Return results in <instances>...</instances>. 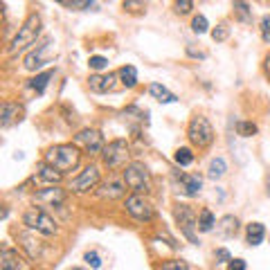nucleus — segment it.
I'll list each match as a JSON object with an SVG mask.
<instances>
[{
	"mask_svg": "<svg viewBox=\"0 0 270 270\" xmlns=\"http://www.w3.org/2000/svg\"><path fill=\"white\" fill-rule=\"evenodd\" d=\"M81 153L77 144H57V147H50L48 153H45V162L52 164L54 169H59L61 174H68L79 167Z\"/></svg>",
	"mask_w": 270,
	"mask_h": 270,
	"instance_id": "1",
	"label": "nucleus"
},
{
	"mask_svg": "<svg viewBox=\"0 0 270 270\" xmlns=\"http://www.w3.org/2000/svg\"><path fill=\"white\" fill-rule=\"evenodd\" d=\"M41 27H43L41 16H38L36 11H32V14L25 18L23 27L18 30V34L11 38L7 52H9V54H16V52H21V50H25L27 45H32V43L38 38V34H41Z\"/></svg>",
	"mask_w": 270,
	"mask_h": 270,
	"instance_id": "2",
	"label": "nucleus"
},
{
	"mask_svg": "<svg viewBox=\"0 0 270 270\" xmlns=\"http://www.w3.org/2000/svg\"><path fill=\"white\" fill-rule=\"evenodd\" d=\"M23 225H25L30 232H38V234H45V237L57 234V221H54L48 212H43L41 207H30V210L23 214Z\"/></svg>",
	"mask_w": 270,
	"mask_h": 270,
	"instance_id": "3",
	"label": "nucleus"
},
{
	"mask_svg": "<svg viewBox=\"0 0 270 270\" xmlns=\"http://www.w3.org/2000/svg\"><path fill=\"white\" fill-rule=\"evenodd\" d=\"M128 158H131V149H128L126 140H113L101 151V160H104V164H106L108 169H122V167H126Z\"/></svg>",
	"mask_w": 270,
	"mask_h": 270,
	"instance_id": "4",
	"label": "nucleus"
},
{
	"mask_svg": "<svg viewBox=\"0 0 270 270\" xmlns=\"http://www.w3.org/2000/svg\"><path fill=\"white\" fill-rule=\"evenodd\" d=\"M187 135H189L191 144H196L198 149H207L214 142V128H212V124L207 122V117H203V115L191 117Z\"/></svg>",
	"mask_w": 270,
	"mask_h": 270,
	"instance_id": "5",
	"label": "nucleus"
},
{
	"mask_svg": "<svg viewBox=\"0 0 270 270\" xmlns=\"http://www.w3.org/2000/svg\"><path fill=\"white\" fill-rule=\"evenodd\" d=\"M124 180H126L128 189H133L135 194H142V191L151 189V174H149V169L142 162L126 164V169H124Z\"/></svg>",
	"mask_w": 270,
	"mask_h": 270,
	"instance_id": "6",
	"label": "nucleus"
},
{
	"mask_svg": "<svg viewBox=\"0 0 270 270\" xmlns=\"http://www.w3.org/2000/svg\"><path fill=\"white\" fill-rule=\"evenodd\" d=\"M99 185V167L97 164H88L79 176H74L72 182H70V189L77 191V194H86L90 189H97Z\"/></svg>",
	"mask_w": 270,
	"mask_h": 270,
	"instance_id": "7",
	"label": "nucleus"
},
{
	"mask_svg": "<svg viewBox=\"0 0 270 270\" xmlns=\"http://www.w3.org/2000/svg\"><path fill=\"white\" fill-rule=\"evenodd\" d=\"M74 144L81 147L90 155L104 151V138H101V133L97 128H84V131H79L74 135Z\"/></svg>",
	"mask_w": 270,
	"mask_h": 270,
	"instance_id": "8",
	"label": "nucleus"
},
{
	"mask_svg": "<svg viewBox=\"0 0 270 270\" xmlns=\"http://www.w3.org/2000/svg\"><path fill=\"white\" fill-rule=\"evenodd\" d=\"M174 216H176V223L180 225V230H182V234L189 239L191 243H198L196 234H194V230H198V225H196L198 221H196V214L191 212V207L178 205V207L174 210Z\"/></svg>",
	"mask_w": 270,
	"mask_h": 270,
	"instance_id": "9",
	"label": "nucleus"
},
{
	"mask_svg": "<svg viewBox=\"0 0 270 270\" xmlns=\"http://www.w3.org/2000/svg\"><path fill=\"white\" fill-rule=\"evenodd\" d=\"M126 212L131 214L135 221H151L153 218V205L142 196V194H133L126 198Z\"/></svg>",
	"mask_w": 270,
	"mask_h": 270,
	"instance_id": "10",
	"label": "nucleus"
},
{
	"mask_svg": "<svg viewBox=\"0 0 270 270\" xmlns=\"http://www.w3.org/2000/svg\"><path fill=\"white\" fill-rule=\"evenodd\" d=\"M52 50H54V43L52 41H45L43 45H38V50L27 54L25 59V70L34 72V70H41L43 65L52 63Z\"/></svg>",
	"mask_w": 270,
	"mask_h": 270,
	"instance_id": "11",
	"label": "nucleus"
},
{
	"mask_svg": "<svg viewBox=\"0 0 270 270\" xmlns=\"http://www.w3.org/2000/svg\"><path fill=\"white\" fill-rule=\"evenodd\" d=\"M126 180H120V178H108L104 182L97 185V196L104 198V201H117V198H122L126 194Z\"/></svg>",
	"mask_w": 270,
	"mask_h": 270,
	"instance_id": "12",
	"label": "nucleus"
},
{
	"mask_svg": "<svg viewBox=\"0 0 270 270\" xmlns=\"http://www.w3.org/2000/svg\"><path fill=\"white\" fill-rule=\"evenodd\" d=\"M0 270H32V268H30V264L23 259L16 250L5 245L2 252H0Z\"/></svg>",
	"mask_w": 270,
	"mask_h": 270,
	"instance_id": "13",
	"label": "nucleus"
},
{
	"mask_svg": "<svg viewBox=\"0 0 270 270\" xmlns=\"http://www.w3.org/2000/svg\"><path fill=\"white\" fill-rule=\"evenodd\" d=\"M34 201L59 207V205H63V201H65V191L59 185H48L45 189H38L36 194H34Z\"/></svg>",
	"mask_w": 270,
	"mask_h": 270,
	"instance_id": "14",
	"label": "nucleus"
},
{
	"mask_svg": "<svg viewBox=\"0 0 270 270\" xmlns=\"http://www.w3.org/2000/svg\"><path fill=\"white\" fill-rule=\"evenodd\" d=\"M115 81H117V74L108 72V74H92L88 79V88L97 95H104V92H111L115 90Z\"/></svg>",
	"mask_w": 270,
	"mask_h": 270,
	"instance_id": "15",
	"label": "nucleus"
},
{
	"mask_svg": "<svg viewBox=\"0 0 270 270\" xmlns=\"http://www.w3.org/2000/svg\"><path fill=\"white\" fill-rule=\"evenodd\" d=\"M18 241H21L23 248L27 250V254H30V259L32 261H38L43 257V243L36 237H32L30 232H21L18 234Z\"/></svg>",
	"mask_w": 270,
	"mask_h": 270,
	"instance_id": "16",
	"label": "nucleus"
},
{
	"mask_svg": "<svg viewBox=\"0 0 270 270\" xmlns=\"http://www.w3.org/2000/svg\"><path fill=\"white\" fill-rule=\"evenodd\" d=\"M34 178H38L41 182H45V185H59L61 178H63V174H61L59 169H54L52 164L43 162V164H38L36 167V176H34Z\"/></svg>",
	"mask_w": 270,
	"mask_h": 270,
	"instance_id": "17",
	"label": "nucleus"
},
{
	"mask_svg": "<svg viewBox=\"0 0 270 270\" xmlns=\"http://www.w3.org/2000/svg\"><path fill=\"white\" fill-rule=\"evenodd\" d=\"M180 185L187 196H196L198 191L203 189V178L198 174H180Z\"/></svg>",
	"mask_w": 270,
	"mask_h": 270,
	"instance_id": "18",
	"label": "nucleus"
},
{
	"mask_svg": "<svg viewBox=\"0 0 270 270\" xmlns=\"http://www.w3.org/2000/svg\"><path fill=\"white\" fill-rule=\"evenodd\" d=\"M21 120H23V106L11 104V101H5V104H2V120H0V124L7 128L14 122H21Z\"/></svg>",
	"mask_w": 270,
	"mask_h": 270,
	"instance_id": "19",
	"label": "nucleus"
},
{
	"mask_svg": "<svg viewBox=\"0 0 270 270\" xmlns=\"http://www.w3.org/2000/svg\"><path fill=\"white\" fill-rule=\"evenodd\" d=\"M216 232L221 234L223 239H230V237H234V234L239 232V218L237 216H223L221 221H218V225H216Z\"/></svg>",
	"mask_w": 270,
	"mask_h": 270,
	"instance_id": "20",
	"label": "nucleus"
},
{
	"mask_svg": "<svg viewBox=\"0 0 270 270\" xmlns=\"http://www.w3.org/2000/svg\"><path fill=\"white\" fill-rule=\"evenodd\" d=\"M149 95L153 97V99H158L160 104H174V101H178V97H176L174 92H169L162 84H151L149 86Z\"/></svg>",
	"mask_w": 270,
	"mask_h": 270,
	"instance_id": "21",
	"label": "nucleus"
},
{
	"mask_svg": "<svg viewBox=\"0 0 270 270\" xmlns=\"http://www.w3.org/2000/svg\"><path fill=\"white\" fill-rule=\"evenodd\" d=\"M266 237V228L261 223H250L248 228H245V239H248L250 245H259Z\"/></svg>",
	"mask_w": 270,
	"mask_h": 270,
	"instance_id": "22",
	"label": "nucleus"
},
{
	"mask_svg": "<svg viewBox=\"0 0 270 270\" xmlns=\"http://www.w3.org/2000/svg\"><path fill=\"white\" fill-rule=\"evenodd\" d=\"M54 77V70H48V72H41V74H36L34 79H30V88L32 90H36L38 95H43L45 92V88H48V84H50V79Z\"/></svg>",
	"mask_w": 270,
	"mask_h": 270,
	"instance_id": "23",
	"label": "nucleus"
},
{
	"mask_svg": "<svg viewBox=\"0 0 270 270\" xmlns=\"http://www.w3.org/2000/svg\"><path fill=\"white\" fill-rule=\"evenodd\" d=\"M225 171H228L225 160H223V158H214L212 162H210V167H207V178H210V180H218V178L225 176Z\"/></svg>",
	"mask_w": 270,
	"mask_h": 270,
	"instance_id": "24",
	"label": "nucleus"
},
{
	"mask_svg": "<svg viewBox=\"0 0 270 270\" xmlns=\"http://www.w3.org/2000/svg\"><path fill=\"white\" fill-rule=\"evenodd\" d=\"M117 74H120V79H122V84L126 88H135L138 86V70L133 68V65H124Z\"/></svg>",
	"mask_w": 270,
	"mask_h": 270,
	"instance_id": "25",
	"label": "nucleus"
},
{
	"mask_svg": "<svg viewBox=\"0 0 270 270\" xmlns=\"http://www.w3.org/2000/svg\"><path fill=\"white\" fill-rule=\"evenodd\" d=\"M214 225H216L214 214L210 212V210H203V212L198 214V232H212Z\"/></svg>",
	"mask_w": 270,
	"mask_h": 270,
	"instance_id": "26",
	"label": "nucleus"
},
{
	"mask_svg": "<svg viewBox=\"0 0 270 270\" xmlns=\"http://www.w3.org/2000/svg\"><path fill=\"white\" fill-rule=\"evenodd\" d=\"M234 5V11H237V18L241 23H248L250 21V5L248 0H232Z\"/></svg>",
	"mask_w": 270,
	"mask_h": 270,
	"instance_id": "27",
	"label": "nucleus"
},
{
	"mask_svg": "<svg viewBox=\"0 0 270 270\" xmlns=\"http://www.w3.org/2000/svg\"><path fill=\"white\" fill-rule=\"evenodd\" d=\"M174 160H176V164H180V167H189V164L194 162V153H191V149L180 147L178 151H176Z\"/></svg>",
	"mask_w": 270,
	"mask_h": 270,
	"instance_id": "28",
	"label": "nucleus"
},
{
	"mask_svg": "<svg viewBox=\"0 0 270 270\" xmlns=\"http://www.w3.org/2000/svg\"><path fill=\"white\" fill-rule=\"evenodd\" d=\"M237 133L241 135V138H252L254 133H257V124L241 120V122H237Z\"/></svg>",
	"mask_w": 270,
	"mask_h": 270,
	"instance_id": "29",
	"label": "nucleus"
},
{
	"mask_svg": "<svg viewBox=\"0 0 270 270\" xmlns=\"http://www.w3.org/2000/svg\"><path fill=\"white\" fill-rule=\"evenodd\" d=\"M191 30L196 34H205L207 30H210V23H207V18L203 16V14H198V16H194V21H191Z\"/></svg>",
	"mask_w": 270,
	"mask_h": 270,
	"instance_id": "30",
	"label": "nucleus"
},
{
	"mask_svg": "<svg viewBox=\"0 0 270 270\" xmlns=\"http://www.w3.org/2000/svg\"><path fill=\"white\" fill-rule=\"evenodd\" d=\"M122 7H124V11H128V14H142L144 11L142 0H124Z\"/></svg>",
	"mask_w": 270,
	"mask_h": 270,
	"instance_id": "31",
	"label": "nucleus"
},
{
	"mask_svg": "<svg viewBox=\"0 0 270 270\" xmlns=\"http://www.w3.org/2000/svg\"><path fill=\"white\" fill-rule=\"evenodd\" d=\"M174 9H176V14L185 16V14H189V11L194 9V0H176V2H174Z\"/></svg>",
	"mask_w": 270,
	"mask_h": 270,
	"instance_id": "32",
	"label": "nucleus"
},
{
	"mask_svg": "<svg viewBox=\"0 0 270 270\" xmlns=\"http://www.w3.org/2000/svg\"><path fill=\"white\" fill-rule=\"evenodd\" d=\"M228 34H230V30H228V25H225V23H221V25H216L212 30V38L216 43H223L225 38H228Z\"/></svg>",
	"mask_w": 270,
	"mask_h": 270,
	"instance_id": "33",
	"label": "nucleus"
},
{
	"mask_svg": "<svg viewBox=\"0 0 270 270\" xmlns=\"http://www.w3.org/2000/svg\"><path fill=\"white\" fill-rule=\"evenodd\" d=\"M88 65L92 70H97V72H99V70H106L108 68V59L106 57H90L88 59Z\"/></svg>",
	"mask_w": 270,
	"mask_h": 270,
	"instance_id": "34",
	"label": "nucleus"
},
{
	"mask_svg": "<svg viewBox=\"0 0 270 270\" xmlns=\"http://www.w3.org/2000/svg\"><path fill=\"white\" fill-rule=\"evenodd\" d=\"M84 259H86V264H88L90 268H95V270L101 268V259H99V254H97V252H86Z\"/></svg>",
	"mask_w": 270,
	"mask_h": 270,
	"instance_id": "35",
	"label": "nucleus"
},
{
	"mask_svg": "<svg viewBox=\"0 0 270 270\" xmlns=\"http://www.w3.org/2000/svg\"><path fill=\"white\" fill-rule=\"evenodd\" d=\"M261 38L264 43H270V16L261 18Z\"/></svg>",
	"mask_w": 270,
	"mask_h": 270,
	"instance_id": "36",
	"label": "nucleus"
},
{
	"mask_svg": "<svg viewBox=\"0 0 270 270\" xmlns=\"http://www.w3.org/2000/svg\"><path fill=\"white\" fill-rule=\"evenodd\" d=\"M162 270H191V268L185 261H167V264L162 266Z\"/></svg>",
	"mask_w": 270,
	"mask_h": 270,
	"instance_id": "37",
	"label": "nucleus"
},
{
	"mask_svg": "<svg viewBox=\"0 0 270 270\" xmlns=\"http://www.w3.org/2000/svg\"><path fill=\"white\" fill-rule=\"evenodd\" d=\"M92 5H95V0H74L72 9L74 11H86V9H90Z\"/></svg>",
	"mask_w": 270,
	"mask_h": 270,
	"instance_id": "38",
	"label": "nucleus"
},
{
	"mask_svg": "<svg viewBox=\"0 0 270 270\" xmlns=\"http://www.w3.org/2000/svg\"><path fill=\"white\" fill-rule=\"evenodd\" d=\"M216 259L221 261V264H230V261H232V257H230V252L225 248H218L216 250Z\"/></svg>",
	"mask_w": 270,
	"mask_h": 270,
	"instance_id": "39",
	"label": "nucleus"
},
{
	"mask_svg": "<svg viewBox=\"0 0 270 270\" xmlns=\"http://www.w3.org/2000/svg\"><path fill=\"white\" fill-rule=\"evenodd\" d=\"M228 270H245V261L243 259H232L228 264Z\"/></svg>",
	"mask_w": 270,
	"mask_h": 270,
	"instance_id": "40",
	"label": "nucleus"
},
{
	"mask_svg": "<svg viewBox=\"0 0 270 270\" xmlns=\"http://www.w3.org/2000/svg\"><path fill=\"white\" fill-rule=\"evenodd\" d=\"M187 54H189V57H194V59H205L207 57L205 52H201V50H194L191 45H187Z\"/></svg>",
	"mask_w": 270,
	"mask_h": 270,
	"instance_id": "41",
	"label": "nucleus"
},
{
	"mask_svg": "<svg viewBox=\"0 0 270 270\" xmlns=\"http://www.w3.org/2000/svg\"><path fill=\"white\" fill-rule=\"evenodd\" d=\"M266 70H268V72H270V57L266 59Z\"/></svg>",
	"mask_w": 270,
	"mask_h": 270,
	"instance_id": "42",
	"label": "nucleus"
},
{
	"mask_svg": "<svg viewBox=\"0 0 270 270\" xmlns=\"http://www.w3.org/2000/svg\"><path fill=\"white\" fill-rule=\"evenodd\" d=\"M268 194H270V174H268Z\"/></svg>",
	"mask_w": 270,
	"mask_h": 270,
	"instance_id": "43",
	"label": "nucleus"
},
{
	"mask_svg": "<svg viewBox=\"0 0 270 270\" xmlns=\"http://www.w3.org/2000/svg\"><path fill=\"white\" fill-rule=\"evenodd\" d=\"M72 270H84V268H72Z\"/></svg>",
	"mask_w": 270,
	"mask_h": 270,
	"instance_id": "44",
	"label": "nucleus"
}]
</instances>
